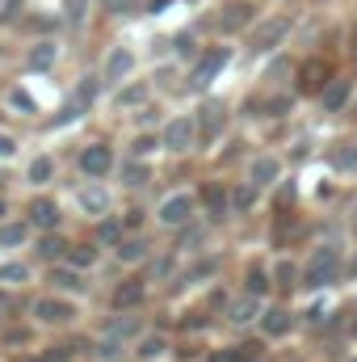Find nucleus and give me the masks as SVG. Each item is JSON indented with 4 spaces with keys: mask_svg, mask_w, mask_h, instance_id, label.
I'll use <instances>...</instances> for the list:
<instances>
[{
    "mask_svg": "<svg viewBox=\"0 0 357 362\" xmlns=\"http://www.w3.org/2000/svg\"><path fill=\"white\" fill-rule=\"evenodd\" d=\"M42 253H47V257H59V253H63V240H47Z\"/></svg>",
    "mask_w": 357,
    "mask_h": 362,
    "instance_id": "nucleus-31",
    "label": "nucleus"
},
{
    "mask_svg": "<svg viewBox=\"0 0 357 362\" xmlns=\"http://www.w3.org/2000/svg\"><path fill=\"white\" fill-rule=\"evenodd\" d=\"M353 228H357V223H353Z\"/></svg>",
    "mask_w": 357,
    "mask_h": 362,
    "instance_id": "nucleus-37",
    "label": "nucleus"
},
{
    "mask_svg": "<svg viewBox=\"0 0 357 362\" xmlns=\"http://www.w3.org/2000/svg\"><path fill=\"white\" fill-rule=\"evenodd\" d=\"M80 165H85V173H92V177H101V173H109L114 156H109V148H89V152L80 156Z\"/></svg>",
    "mask_w": 357,
    "mask_h": 362,
    "instance_id": "nucleus-6",
    "label": "nucleus"
},
{
    "mask_svg": "<svg viewBox=\"0 0 357 362\" xmlns=\"http://www.w3.org/2000/svg\"><path fill=\"white\" fill-rule=\"evenodd\" d=\"M223 64H227V51H223V47H214L210 55H202V59H198V68H193V85H210V81H214V72H219Z\"/></svg>",
    "mask_w": 357,
    "mask_h": 362,
    "instance_id": "nucleus-4",
    "label": "nucleus"
},
{
    "mask_svg": "<svg viewBox=\"0 0 357 362\" xmlns=\"http://www.w3.org/2000/svg\"><path fill=\"white\" fill-rule=\"evenodd\" d=\"M126 72H131V51H114L109 64H105V76L118 81V76H126Z\"/></svg>",
    "mask_w": 357,
    "mask_h": 362,
    "instance_id": "nucleus-13",
    "label": "nucleus"
},
{
    "mask_svg": "<svg viewBox=\"0 0 357 362\" xmlns=\"http://www.w3.org/2000/svg\"><path fill=\"white\" fill-rule=\"evenodd\" d=\"M51 177V160H34L30 165V181H47Z\"/></svg>",
    "mask_w": 357,
    "mask_h": 362,
    "instance_id": "nucleus-22",
    "label": "nucleus"
},
{
    "mask_svg": "<svg viewBox=\"0 0 357 362\" xmlns=\"http://www.w3.org/2000/svg\"><path fill=\"white\" fill-rule=\"evenodd\" d=\"M0 211H4V202H0Z\"/></svg>",
    "mask_w": 357,
    "mask_h": 362,
    "instance_id": "nucleus-35",
    "label": "nucleus"
},
{
    "mask_svg": "<svg viewBox=\"0 0 357 362\" xmlns=\"http://www.w3.org/2000/svg\"><path fill=\"white\" fill-rule=\"evenodd\" d=\"M21 236H25V228H17V223H13V228H4V232H0V245H17Z\"/></svg>",
    "mask_w": 357,
    "mask_h": 362,
    "instance_id": "nucleus-29",
    "label": "nucleus"
},
{
    "mask_svg": "<svg viewBox=\"0 0 357 362\" xmlns=\"http://www.w3.org/2000/svg\"><path fill=\"white\" fill-rule=\"evenodd\" d=\"M265 333H269V337H282V333H290V316H286L282 308L265 312Z\"/></svg>",
    "mask_w": 357,
    "mask_h": 362,
    "instance_id": "nucleus-11",
    "label": "nucleus"
},
{
    "mask_svg": "<svg viewBox=\"0 0 357 362\" xmlns=\"http://www.w3.org/2000/svg\"><path fill=\"white\" fill-rule=\"evenodd\" d=\"M51 282H55V286H63V291H80V278H76L72 270H59Z\"/></svg>",
    "mask_w": 357,
    "mask_h": 362,
    "instance_id": "nucleus-19",
    "label": "nucleus"
},
{
    "mask_svg": "<svg viewBox=\"0 0 357 362\" xmlns=\"http://www.w3.org/2000/svg\"><path fill=\"white\" fill-rule=\"evenodd\" d=\"M353 333H357V320H353Z\"/></svg>",
    "mask_w": 357,
    "mask_h": 362,
    "instance_id": "nucleus-34",
    "label": "nucleus"
},
{
    "mask_svg": "<svg viewBox=\"0 0 357 362\" xmlns=\"http://www.w3.org/2000/svg\"><path fill=\"white\" fill-rule=\"evenodd\" d=\"M324 76H328V68H324V64H307V68L298 72V89H303V93H320V89H324Z\"/></svg>",
    "mask_w": 357,
    "mask_h": 362,
    "instance_id": "nucleus-7",
    "label": "nucleus"
},
{
    "mask_svg": "<svg viewBox=\"0 0 357 362\" xmlns=\"http://www.w3.org/2000/svg\"><path fill=\"white\" fill-rule=\"evenodd\" d=\"M193 135H198L193 118H177V122H169V131H164V144H169L173 152H185V148L193 144Z\"/></svg>",
    "mask_w": 357,
    "mask_h": 362,
    "instance_id": "nucleus-3",
    "label": "nucleus"
},
{
    "mask_svg": "<svg viewBox=\"0 0 357 362\" xmlns=\"http://www.w3.org/2000/svg\"><path fill=\"white\" fill-rule=\"evenodd\" d=\"M51 59H55V47H38V51L30 55V64H34V68H47Z\"/></svg>",
    "mask_w": 357,
    "mask_h": 362,
    "instance_id": "nucleus-21",
    "label": "nucleus"
},
{
    "mask_svg": "<svg viewBox=\"0 0 357 362\" xmlns=\"http://www.w3.org/2000/svg\"><path fill=\"white\" fill-rule=\"evenodd\" d=\"M38 316H42V320H68L72 308H68V303H55V299H42V303H38Z\"/></svg>",
    "mask_w": 357,
    "mask_h": 362,
    "instance_id": "nucleus-15",
    "label": "nucleus"
},
{
    "mask_svg": "<svg viewBox=\"0 0 357 362\" xmlns=\"http://www.w3.org/2000/svg\"><path fill=\"white\" fill-rule=\"evenodd\" d=\"M248 17H253V8H248V4H227L223 25H227V30H240V25H248Z\"/></svg>",
    "mask_w": 357,
    "mask_h": 362,
    "instance_id": "nucleus-14",
    "label": "nucleus"
},
{
    "mask_svg": "<svg viewBox=\"0 0 357 362\" xmlns=\"http://www.w3.org/2000/svg\"><path fill=\"white\" fill-rule=\"evenodd\" d=\"M345 101H349V81H332L324 89V110H341Z\"/></svg>",
    "mask_w": 357,
    "mask_h": 362,
    "instance_id": "nucleus-9",
    "label": "nucleus"
},
{
    "mask_svg": "<svg viewBox=\"0 0 357 362\" xmlns=\"http://www.w3.org/2000/svg\"><path fill=\"white\" fill-rule=\"evenodd\" d=\"M206 202H210V211H214V215H223V189H214V185H210V189H206Z\"/></svg>",
    "mask_w": 357,
    "mask_h": 362,
    "instance_id": "nucleus-28",
    "label": "nucleus"
},
{
    "mask_svg": "<svg viewBox=\"0 0 357 362\" xmlns=\"http://www.w3.org/2000/svg\"><path fill=\"white\" fill-rule=\"evenodd\" d=\"M265 291H269L265 270H253V274H248V295H265Z\"/></svg>",
    "mask_w": 357,
    "mask_h": 362,
    "instance_id": "nucleus-18",
    "label": "nucleus"
},
{
    "mask_svg": "<svg viewBox=\"0 0 357 362\" xmlns=\"http://www.w3.org/2000/svg\"><path fill=\"white\" fill-rule=\"evenodd\" d=\"M0 282H25V266H4L0 270Z\"/></svg>",
    "mask_w": 357,
    "mask_h": 362,
    "instance_id": "nucleus-27",
    "label": "nucleus"
},
{
    "mask_svg": "<svg viewBox=\"0 0 357 362\" xmlns=\"http://www.w3.org/2000/svg\"><path fill=\"white\" fill-rule=\"evenodd\" d=\"M353 42H357V38H353Z\"/></svg>",
    "mask_w": 357,
    "mask_h": 362,
    "instance_id": "nucleus-36",
    "label": "nucleus"
},
{
    "mask_svg": "<svg viewBox=\"0 0 357 362\" xmlns=\"http://www.w3.org/2000/svg\"><path fill=\"white\" fill-rule=\"evenodd\" d=\"M72 262H76V266H92V249H85V253H76Z\"/></svg>",
    "mask_w": 357,
    "mask_h": 362,
    "instance_id": "nucleus-32",
    "label": "nucleus"
},
{
    "mask_svg": "<svg viewBox=\"0 0 357 362\" xmlns=\"http://www.w3.org/2000/svg\"><path fill=\"white\" fill-rule=\"evenodd\" d=\"M219 122H223V105H219V101L202 105V135H206V139H210V135L219 131Z\"/></svg>",
    "mask_w": 357,
    "mask_h": 362,
    "instance_id": "nucleus-10",
    "label": "nucleus"
},
{
    "mask_svg": "<svg viewBox=\"0 0 357 362\" xmlns=\"http://www.w3.org/2000/svg\"><path fill=\"white\" fill-rule=\"evenodd\" d=\"M30 215H34V223H38V228H55L59 206H55V202H47V198H38V202L30 206Z\"/></svg>",
    "mask_w": 357,
    "mask_h": 362,
    "instance_id": "nucleus-8",
    "label": "nucleus"
},
{
    "mask_svg": "<svg viewBox=\"0 0 357 362\" xmlns=\"http://www.w3.org/2000/svg\"><path fill=\"white\" fill-rule=\"evenodd\" d=\"M273 177H277V160H273V156H261V160L253 165V185H269Z\"/></svg>",
    "mask_w": 357,
    "mask_h": 362,
    "instance_id": "nucleus-12",
    "label": "nucleus"
},
{
    "mask_svg": "<svg viewBox=\"0 0 357 362\" xmlns=\"http://www.w3.org/2000/svg\"><path fill=\"white\" fill-rule=\"evenodd\" d=\"M189 215H193V198L189 194H177V198H169L160 206V223H185Z\"/></svg>",
    "mask_w": 357,
    "mask_h": 362,
    "instance_id": "nucleus-5",
    "label": "nucleus"
},
{
    "mask_svg": "<svg viewBox=\"0 0 357 362\" xmlns=\"http://www.w3.org/2000/svg\"><path fill=\"white\" fill-rule=\"evenodd\" d=\"M253 312H257V303H253V299H240V303H231V320H236V325L253 320Z\"/></svg>",
    "mask_w": 357,
    "mask_h": 362,
    "instance_id": "nucleus-17",
    "label": "nucleus"
},
{
    "mask_svg": "<svg viewBox=\"0 0 357 362\" xmlns=\"http://www.w3.org/2000/svg\"><path fill=\"white\" fill-rule=\"evenodd\" d=\"M236 206L244 211V206H253V185H244V189H236Z\"/></svg>",
    "mask_w": 357,
    "mask_h": 362,
    "instance_id": "nucleus-30",
    "label": "nucleus"
},
{
    "mask_svg": "<svg viewBox=\"0 0 357 362\" xmlns=\"http://www.w3.org/2000/svg\"><path fill=\"white\" fill-rule=\"evenodd\" d=\"M337 249H315L311 257H307V270H303V282L311 286V291H320V286H328L332 278H337Z\"/></svg>",
    "mask_w": 357,
    "mask_h": 362,
    "instance_id": "nucleus-1",
    "label": "nucleus"
},
{
    "mask_svg": "<svg viewBox=\"0 0 357 362\" xmlns=\"http://www.w3.org/2000/svg\"><path fill=\"white\" fill-rule=\"evenodd\" d=\"M277 286H286V291L294 286V266H290V262H282V266H277Z\"/></svg>",
    "mask_w": 357,
    "mask_h": 362,
    "instance_id": "nucleus-23",
    "label": "nucleus"
},
{
    "mask_svg": "<svg viewBox=\"0 0 357 362\" xmlns=\"http://www.w3.org/2000/svg\"><path fill=\"white\" fill-rule=\"evenodd\" d=\"M114 299H118V308H131V303H139V299H143V286H139V282L118 286V295H114Z\"/></svg>",
    "mask_w": 357,
    "mask_h": 362,
    "instance_id": "nucleus-16",
    "label": "nucleus"
},
{
    "mask_svg": "<svg viewBox=\"0 0 357 362\" xmlns=\"http://www.w3.org/2000/svg\"><path fill=\"white\" fill-rule=\"evenodd\" d=\"M160 350H164V341H160V337H147V341L139 346V354H143V358H156Z\"/></svg>",
    "mask_w": 357,
    "mask_h": 362,
    "instance_id": "nucleus-26",
    "label": "nucleus"
},
{
    "mask_svg": "<svg viewBox=\"0 0 357 362\" xmlns=\"http://www.w3.org/2000/svg\"><path fill=\"white\" fill-rule=\"evenodd\" d=\"M85 206L89 211H105V194L101 189H85Z\"/></svg>",
    "mask_w": 357,
    "mask_h": 362,
    "instance_id": "nucleus-24",
    "label": "nucleus"
},
{
    "mask_svg": "<svg viewBox=\"0 0 357 362\" xmlns=\"http://www.w3.org/2000/svg\"><path fill=\"white\" fill-rule=\"evenodd\" d=\"M8 152H13V139H8V135H0V156H8Z\"/></svg>",
    "mask_w": 357,
    "mask_h": 362,
    "instance_id": "nucleus-33",
    "label": "nucleus"
},
{
    "mask_svg": "<svg viewBox=\"0 0 357 362\" xmlns=\"http://www.w3.org/2000/svg\"><path fill=\"white\" fill-rule=\"evenodd\" d=\"M118 257H122V262H135V257H143V245H139V240H131V245H122V249H118Z\"/></svg>",
    "mask_w": 357,
    "mask_h": 362,
    "instance_id": "nucleus-25",
    "label": "nucleus"
},
{
    "mask_svg": "<svg viewBox=\"0 0 357 362\" xmlns=\"http://www.w3.org/2000/svg\"><path fill=\"white\" fill-rule=\"evenodd\" d=\"M332 165H337V169H357V148H345V152H337V156H332Z\"/></svg>",
    "mask_w": 357,
    "mask_h": 362,
    "instance_id": "nucleus-20",
    "label": "nucleus"
},
{
    "mask_svg": "<svg viewBox=\"0 0 357 362\" xmlns=\"http://www.w3.org/2000/svg\"><path fill=\"white\" fill-rule=\"evenodd\" d=\"M286 30H290V21H286V17H277V21H265V25L253 34V51H269V47H277V42L286 38Z\"/></svg>",
    "mask_w": 357,
    "mask_h": 362,
    "instance_id": "nucleus-2",
    "label": "nucleus"
}]
</instances>
